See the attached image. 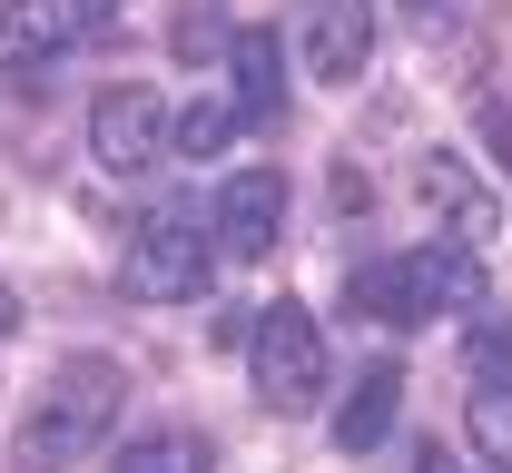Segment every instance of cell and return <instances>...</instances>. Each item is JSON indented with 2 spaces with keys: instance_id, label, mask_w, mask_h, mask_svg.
Masks as SVG:
<instances>
[{
  "instance_id": "cell-18",
  "label": "cell",
  "mask_w": 512,
  "mask_h": 473,
  "mask_svg": "<svg viewBox=\"0 0 512 473\" xmlns=\"http://www.w3.org/2000/svg\"><path fill=\"white\" fill-rule=\"evenodd\" d=\"M503 138H512V129H503ZM503 158H512V148H503Z\"/></svg>"
},
{
  "instance_id": "cell-2",
  "label": "cell",
  "mask_w": 512,
  "mask_h": 473,
  "mask_svg": "<svg viewBox=\"0 0 512 473\" xmlns=\"http://www.w3.org/2000/svg\"><path fill=\"white\" fill-rule=\"evenodd\" d=\"M345 306L375 316V326H424V316H473L483 306V247H414V257H384V267L345 276Z\"/></svg>"
},
{
  "instance_id": "cell-1",
  "label": "cell",
  "mask_w": 512,
  "mask_h": 473,
  "mask_svg": "<svg viewBox=\"0 0 512 473\" xmlns=\"http://www.w3.org/2000/svg\"><path fill=\"white\" fill-rule=\"evenodd\" d=\"M128 405V365L119 355H69L60 375L40 385V405L20 414V473H69L79 454H99V434L119 424Z\"/></svg>"
},
{
  "instance_id": "cell-15",
  "label": "cell",
  "mask_w": 512,
  "mask_h": 473,
  "mask_svg": "<svg viewBox=\"0 0 512 473\" xmlns=\"http://www.w3.org/2000/svg\"><path fill=\"white\" fill-rule=\"evenodd\" d=\"M473 365H512V326H483L473 336Z\"/></svg>"
},
{
  "instance_id": "cell-12",
  "label": "cell",
  "mask_w": 512,
  "mask_h": 473,
  "mask_svg": "<svg viewBox=\"0 0 512 473\" xmlns=\"http://www.w3.org/2000/svg\"><path fill=\"white\" fill-rule=\"evenodd\" d=\"M237 119H247L237 99H197V109H178V129H168V148H178V158H217V148L237 138Z\"/></svg>"
},
{
  "instance_id": "cell-4",
  "label": "cell",
  "mask_w": 512,
  "mask_h": 473,
  "mask_svg": "<svg viewBox=\"0 0 512 473\" xmlns=\"http://www.w3.org/2000/svg\"><path fill=\"white\" fill-rule=\"evenodd\" d=\"M207 257H217V237L197 227L188 207H158V217H138L119 276H128V296H148V306H188L207 286Z\"/></svg>"
},
{
  "instance_id": "cell-10",
  "label": "cell",
  "mask_w": 512,
  "mask_h": 473,
  "mask_svg": "<svg viewBox=\"0 0 512 473\" xmlns=\"http://www.w3.org/2000/svg\"><path fill=\"white\" fill-rule=\"evenodd\" d=\"M394 405H404V365H365L355 395L335 405V444H345V454H375L384 434H394Z\"/></svg>"
},
{
  "instance_id": "cell-8",
  "label": "cell",
  "mask_w": 512,
  "mask_h": 473,
  "mask_svg": "<svg viewBox=\"0 0 512 473\" xmlns=\"http://www.w3.org/2000/svg\"><path fill=\"white\" fill-rule=\"evenodd\" d=\"M414 198L434 207V217H444V227L463 237V247H483V237H503V207H493V188H483V178H473V168H463L453 148H434V158L414 168Z\"/></svg>"
},
{
  "instance_id": "cell-16",
  "label": "cell",
  "mask_w": 512,
  "mask_h": 473,
  "mask_svg": "<svg viewBox=\"0 0 512 473\" xmlns=\"http://www.w3.org/2000/svg\"><path fill=\"white\" fill-rule=\"evenodd\" d=\"M453 10H463V0H404V20H424V30H444Z\"/></svg>"
},
{
  "instance_id": "cell-7",
  "label": "cell",
  "mask_w": 512,
  "mask_h": 473,
  "mask_svg": "<svg viewBox=\"0 0 512 473\" xmlns=\"http://www.w3.org/2000/svg\"><path fill=\"white\" fill-rule=\"evenodd\" d=\"M217 257H266L276 247V227H286V178L276 168H237L227 188H217Z\"/></svg>"
},
{
  "instance_id": "cell-13",
  "label": "cell",
  "mask_w": 512,
  "mask_h": 473,
  "mask_svg": "<svg viewBox=\"0 0 512 473\" xmlns=\"http://www.w3.org/2000/svg\"><path fill=\"white\" fill-rule=\"evenodd\" d=\"M463 434H473V454H483L493 473H512V385H483L473 414H463Z\"/></svg>"
},
{
  "instance_id": "cell-5",
  "label": "cell",
  "mask_w": 512,
  "mask_h": 473,
  "mask_svg": "<svg viewBox=\"0 0 512 473\" xmlns=\"http://www.w3.org/2000/svg\"><path fill=\"white\" fill-rule=\"evenodd\" d=\"M168 109H158V89H99V109H89V158L109 168V178H138L148 158H168Z\"/></svg>"
},
{
  "instance_id": "cell-14",
  "label": "cell",
  "mask_w": 512,
  "mask_h": 473,
  "mask_svg": "<svg viewBox=\"0 0 512 473\" xmlns=\"http://www.w3.org/2000/svg\"><path fill=\"white\" fill-rule=\"evenodd\" d=\"M119 473H207V444L197 434H138V444H119Z\"/></svg>"
},
{
  "instance_id": "cell-11",
  "label": "cell",
  "mask_w": 512,
  "mask_h": 473,
  "mask_svg": "<svg viewBox=\"0 0 512 473\" xmlns=\"http://www.w3.org/2000/svg\"><path fill=\"white\" fill-rule=\"evenodd\" d=\"M237 109L276 119L286 109V69H276V30H237Z\"/></svg>"
},
{
  "instance_id": "cell-6",
  "label": "cell",
  "mask_w": 512,
  "mask_h": 473,
  "mask_svg": "<svg viewBox=\"0 0 512 473\" xmlns=\"http://www.w3.org/2000/svg\"><path fill=\"white\" fill-rule=\"evenodd\" d=\"M375 50V0H306V20H296V60L335 79V89H355V69Z\"/></svg>"
},
{
  "instance_id": "cell-9",
  "label": "cell",
  "mask_w": 512,
  "mask_h": 473,
  "mask_svg": "<svg viewBox=\"0 0 512 473\" xmlns=\"http://www.w3.org/2000/svg\"><path fill=\"white\" fill-rule=\"evenodd\" d=\"M99 10H109V0H0V69L69 50V40H79Z\"/></svg>"
},
{
  "instance_id": "cell-17",
  "label": "cell",
  "mask_w": 512,
  "mask_h": 473,
  "mask_svg": "<svg viewBox=\"0 0 512 473\" xmlns=\"http://www.w3.org/2000/svg\"><path fill=\"white\" fill-rule=\"evenodd\" d=\"M0 336H20V296L10 286H0Z\"/></svg>"
},
{
  "instance_id": "cell-3",
  "label": "cell",
  "mask_w": 512,
  "mask_h": 473,
  "mask_svg": "<svg viewBox=\"0 0 512 473\" xmlns=\"http://www.w3.org/2000/svg\"><path fill=\"white\" fill-rule=\"evenodd\" d=\"M247 365H256V395L276 414H316L325 405V336H316V316L306 306H266L256 316V336H247Z\"/></svg>"
}]
</instances>
